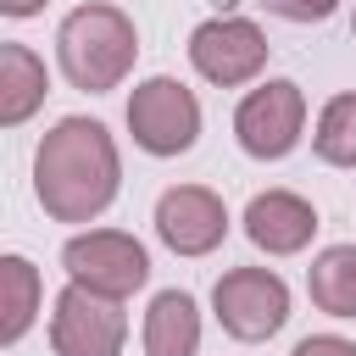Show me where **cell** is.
Returning <instances> with one entry per match:
<instances>
[{
    "instance_id": "6da1fadb",
    "label": "cell",
    "mask_w": 356,
    "mask_h": 356,
    "mask_svg": "<svg viewBox=\"0 0 356 356\" xmlns=\"http://www.w3.org/2000/svg\"><path fill=\"white\" fill-rule=\"evenodd\" d=\"M122 189V156L106 122L61 117L33 150V195L56 222H95Z\"/></svg>"
},
{
    "instance_id": "7a4b0ae2",
    "label": "cell",
    "mask_w": 356,
    "mask_h": 356,
    "mask_svg": "<svg viewBox=\"0 0 356 356\" xmlns=\"http://www.w3.org/2000/svg\"><path fill=\"white\" fill-rule=\"evenodd\" d=\"M134 56H139V33L106 0H89V6L67 11L61 28H56V61H61L72 89H89V95L117 89L134 72Z\"/></svg>"
},
{
    "instance_id": "3957f363",
    "label": "cell",
    "mask_w": 356,
    "mask_h": 356,
    "mask_svg": "<svg viewBox=\"0 0 356 356\" xmlns=\"http://www.w3.org/2000/svg\"><path fill=\"white\" fill-rule=\"evenodd\" d=\"M61 267L72 284L95 289V295H111V300H128L134 289H145L150 278V256L134 234L122 228H89V234H72L61 245Z\"/></svg>"
},
{
    "instance_id": "277c9868",
    "label": "cell",
    "mask_w": 356,
    "mask_h": 356,
    "mask_svg": "<svg viewBox=\"0 0 356 356\" xmlns=\"http://www.w3.org/2000/svg\"><path fill=\"white\" fill-rule=\"evenodd\" d=\"M128 134L145 156H184L200 139V100L178 78H145L128 95Z\"/></svg>"
},
{
    "instance_id": "5b68a950",
    "label": "cell",
    "mask_w": 356,
    "mask_h": 356,
    "mask_svg": "<svg viewBox=\"0 0 356 356\" xmlns=\"http://www.w3.org/2000/svg\"><path fill=\"white\" fill-rule=\"evenodd\" d=\"M211 306H217V323L234 339L256 345V339H273L289 323V284L273 267H228L211 289Z\"/></svg>"
},
{
    "instance_id": "8992f818",
    "label": "cell",
    "mask_w": 356,
    "mask_h": 356,
    "mask_svg": "<svg viewBox=\"0 0 356 356\" xmlns=\"http://www.w3.org/2000/svg\"><path fill=\"white\" fill-rule=\"evenodd\" d=\"M234 134H239V150L256 156V161H284L300 134H306V95L300 83L289 78H267L261 89H250L234 111Z\"/></svg>"
},
{
    "instance_id": "52a82bcc",
    "label": "cell",
    "mask_w": 356,
    "mask_h": 356,
    "mask_svg": "<svg viewBox=\"0 0 356 356\" xmlns=\"http://www.w3.org/2000/svg\"><path fill=\"white\" fill-rule=\"evenodd\" d=\"M128 312L111 295H95L83 284H67L50 312V350L56 356H122Z\"/></svg>"
},
{
    "instance_id": "ba28073f",
    "label": "cell",
    "mask_w": 356,
    "mask_h": 356,
    "mask_svg": "<svg viewBox=\"0 0 356 356\" xmlns=\"http://www.w3.org/2000/svg\"><path fill=\"white\" fill-rule=\"evenodd\" d=\"M189 61L206 83L239 89L267 67V33L250 17H211L189 33Z\"/></svg>"
},
{
    "instance_id": "9c48e42d",
    "label": "cell",
    "mask_w": 356,
    "mask_h": 356,
    "mask_svg": "<svg viewBox=\"0 0 356 356\" xmlns=\"http://www.w3.org/2000/svg\"><path fill=\"white\" fill-rule=\"evenodd\" d=\"M156 234L172 256H211L228 234V206L206 184H178L156 200Z\"/></svg>"
},
{
    "instance_id": "30bf717a",
    "label": "cell",
    "mask_w": 356,
    "mask_h": 356,
    "mask_svg": "<svg viewBox=\"0 0 356 356\" xmlns=\"http://www.w3.org/2000/svg\"><path fill=\"white\" fill-rule=\"evenodd\" d=\"M245 234H250V245L267 250V256H295V250L312 245L317 211H312V200H300L295 189H261V195H250V206H245Z\"/></svg>"
},
{
    "instance_id": "8fae6325",
    "label": "cell",
    "mask_w": 356,
    "mask_h": 356,
    "mask_svg": "<svg viewBox=\"0 0 356 356\" xmlns=\"http://www.w3.org/2000/svg\"><path fill=\"white\" fill-rule=\"evenodd\" d=\"M44 89H50L44 61H39L28 44L6 39V44H0V122H6V128L28 122V117L44 106Z\"/></svg>"
},
{
    "instance_id": "7c38bea8",
    "label": "cell",
    "mask_w": 356,
    "mask_h": 356,
    "mask_svg": "<svg viewBox=\"0 0 356 356\" xmlns=\"http://www.w3.org/2000/svg\"><path fill=\"white\" fill-rule=\"evenodd\" d=\"M200 350V312L184 289H161L145 312V356H195Z\"/></svg>"
},
{
    "instance_id": "4fadbf2b",
    "label": "cell",
    "mask_w": 356,
    "mask_h": 356,
    "mask_svg": "<svg viewBox=\"0 0 356 356\" xmlns=\"http://www.w3.org/2000/svg\"><path fill=\"white\" fill-rule=\"evenodd\" d=\"M306 289H312V306L317 312L356 317V245H328L306 267Z\"/></svg>"
},
{
    "instance_id": "5bb4252c",
    "label": "cell",
    "mask_w": 356,
    "mask_h": 356,
    "mask_svg": "<svg viewBox=\"0 0 356 356\" xmlns=\"http://www.w3.org/2000/svg\"><path fill=\"white\" fill-rule=\"evenodd\" d=\"M39 267L28 261V256H0V339L6 345H17L28 328H33V317H39Z\"/></svg>"
},
{
    "instance_id": "9a60e30c",
    "label": "cell",
    "mask_w": 356,
    "mask_h": 356,
    "mask_svg": "<svg viewBox=\"0 0 356 356\" xmlns=\"http://www.w3.org/2000/svg\"><path fill=\"white\" fill-rule=\"evenodd\" d=\"M312 150H317L328 167H356V89H350V95H334V100L317 111Z\"/></svg>"
},
{
    "instance_id": "2e32d148",
    "label": "cell",
    "mask_w": 356,
    "mask_h": 356,
    "mask_svg": "<svg viewBox=\"0 0 356 356\" xmlns=\"http://www.w3.org/2000/svg\"><path fill=\"white\" fill-rule=\"evenodd\" d=\"M261 6L284 22H328L339 11V0H261Z\"/></svg>"
},
{
    "instance_id": "e0dca14e",
    "label": "cell",
    "mask_w": 356,
    "mask_h": 356,
    "mask_svg": "<svg viewBox=\"0 0 356 356\" xmlns=\"http://www.w3.org/2000/svg\"><path fill=\"white\" fill-rule=\"evenodd\" d=\"M289 356H356V339H339V334H312V339H300Z\"/></svg>"
},
{
    "instance_id": "ac0fdd59",
    "label": "cell",
    "mask_w": 356,
    "mask_h": 356,
    "mask_svg": "<svg viewBox=\"0 0 356 356\" xmlns=\"http://www.w3.org/2000/svg\"><path fill=\"white\" fill-rule=\"evenodd\" d=\"M0 11L6 17H33V11H44V0H0Z\"/></svg>"
},
{
    "instance_id": "d6986e66",
    "label": "cell",
    "mask_w": 356,
    "mask_h": 356,
    "mask_svg": "<svg viewBox=\"0 0 356 356\" xmlns=\"http://www.w3.org/2000/svg\"><path fill=\"white\" fill-rule=\"evenodd\" d=\"M350 33H356V17H350Z\"/></svg>"
}]
</instances>
